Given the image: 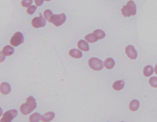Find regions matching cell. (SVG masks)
<instances>
[{"label": "cell", "instance_id": "cell-1", "mask_svg": "<svg viewBox=\"0 0 157 122\" xmlns=\"http://www.w3.org/2000/svg\"><path fill=\"white\" fill-rule=\"evenodd\" d=\"M36 108V99H34L32 96H30V97L27 98V101H26V103L21 104L20 107V111L23 115H27L32 112Z\"/></svg>", "mask_w": 157, "mask_h": 122}, {"label": "cell", "instance_id": "cell-2", "mask_svg": "<svg viewBox=\"0 0 157 122\" xmlns=\"http://www.w3.org/2000/svg\"><path fill=\"white\" fill-rule=\"evenodd\" d=\"M121 14L125 17H129L136 14V6L133 1H129L126 5L121 9Z\"/></svg>", "mask_w": 157, "mask_h": 122}, {"label": "cell", "instance_id": "cell-3", "mask_svg": "<svg viewBox=\"0 0 157 122\" xmlns=\"http://www.w3.org/2000/svg\"><path fill=\"white\" fill-rule=\"evenodd\" d=\"M89 67L95 71H100L103 68V61L97 58H91L89 60Z\"/></svg>", "mask_w": 157, "mask_h": 122}, {"label": "cell", "instance_id": "cell-4", "mask_svg": "<svg viewBox=\"0 0 157 122\" xmlns=\"http://www.w3.org/2000/svg\"><path fill=\"white\" fill-rule=\"evenodd\" d=\"M66 20V17L64 14H61L59 15H52L50 19V23H53L55 27H60L62 25Z\"/></svg>", "mask_w": 157, "mask_h": 122}, {"label": "cell", "instance_id": "cell-5", "mask_svg": "<svg viewBox=\"0 0 157 122\" xmlns=\"http://www.w3.org/2000/svg\"><path fill=\"white\" fill-rule=\"evenodd\" d=\"M24 42L23 34L20 32H15L10 40V44L13 46H18Z\"/></svg>", "mask_w": 157, "mask_h": 122}, {"label": "cell", "instance_id": "cell-6", "mask_svg": "<svg viewBox=\"0 0 157 122\" xmlns=\"http://www.w3.org/2000/svg\"><path fill=\"white\" fill-rule=\"evenodd\" d=\"M18 114V112L15 109H11L4 112L0 122H12V120Z\"/></svg>", "mask_w": 157, "mask_h": 122}, {"label": "cell", "instance_id": "cell-7", "mask_svg": "<svg viewBox=\"0 0 157 122\" xmlns=\"http://www.w3.org/2000/svg\"><path fill=\"white\" fill-rule=\"evenodd\" d=\"M32 25L34 28H39L45 27L46 25V19L44 18L42 14H39V17H35L32 20Z\"/></svg>", "mask_w": 157, "mask_h": 122}, {"label": "cell", "instance_id": "cell-8", "mask_svg": "<svg viewBox=\"0 0 157 122\" xmlns=\"http://www.w3.org/2000/svg\"><path fill=\"white\" fill-rule=\"evenodd\" d=\"M125 53L131 59H136L138 57V52L133 45H128L125 48Z\"/></svg>", "mask_w": 157, "mask_h": 122}, {"label": "cell", "instance_id": "cell-9", "mask_svg": "<svg viewBox=\"0 0 157 122\" xmlns=\"http://www.w3.org/2000/svg\"><path fill=\"white\" fill-rule=\"evenodd\" d=\"M0 90L3 95H7L11 92V88L10 84L7 82H3L0 86Z\"/></svg>", "mask_w": 157, "mask_h": 122}, {"label": "cell", "instance_id": "cell-10", "mask_svg": "<svg viewBox=\"0 0 157 122\" xmlns=\"http://www.w3.org/2000/svg\"><path fill=\"white\" fill-rule=\"evenodd\" d=\"M77 46L78 49H80L84 51H89L90 50V47L86 41L84 40H81L77 43Z\"/></svg>", "mask_w": 157, "mask_h": 122}, {"label": "cell", "instance_id": "cell-11", "mask_svg": "<svg viewBox=\"0 0 157 122\" xmlns=\"http://www.w3.org/2000/svg\"><path fill=\"white\" fill-rule=\"evenodd\" d=\"M55 114L52 112H47L46 114H44L41 117V120L43 122H49L54 119Z\"/></svg>", "mask_w": 157, "mask_h": 122}, {"label": "cell", "instance_id": "cell-12", "mask_svg": "<svg viewBox=\"0 0 157 122\" xmlns=\"http://www.w3.org/2000/svg\"><path fill=\"white\" fill-rule=\"evenodd\" d=\"M69 54L71 57L75 59H79L82 57V53L77 49H72L69 52Z\"/></svg>", "mask_w": 157, "mask_h": 122}, {"label": "cell", "instance_id": "cell-13", "mask_svg": "<svg viewBox=\"0 0 157 122\" xmlns=\"http://www.w3.org/2000/svg\"><path fill=\"white\" fill-rule=\"evenodd\" d=\"M2 53L4 56H9L14 53V49L9 45H6L3 48Z\"/></svg>", "mask_w": 157, "mask_h": 122}, {"label": "cell", "instance_id": "cell-14", "mask_svg": "<svg viewBox=\"0 0 157 122\" xmlns=\"http://www.w3.org/2000/svg\"><path fill=\"white\" fill-rule=\"evenodd\" d=\"M125 86V82L123 80H119L115 81L112 85V88L115 90H121L123 89Z\"/></svg>", "mask_w": 157, "mask_h": 122}, {"label": "cell", "instance_id": "cell-15", "mask_svg": "<svg viewBox=\"0 0 157 122\" xmlns=\"http://www.w3.org/2000/svg\"><path fill=\"white\" fill-rule=\"evenodd\" d=\"M139 102L137 99H133L129 103V109L132 111H136L139 107Z\"/></svg>", "mask_w": 157, "mask_h": 122}, {"label": "cell", "instance_id": "cell-16", "mask_svg": "<svg viewBox=\"0 0 157 122\" xmlns=\"http://www.w3.org/2000/svg\"><path fill=\"white\" fill-rule=\"evenodd\" d=\"M104 65L107 69H112L115 65V61L112 58L106 59L104 62Z\"/></svg>", "mask_w": 157, "mask_h": 122}, {"label": "cell", "instance_id": "cell-17", "mask_svg": "<svg viewBox=\"0 0 157 122\" xmlns=\"http://www.w3.org/2000/svg\"><path fill=\"white\" fill-rule=\"evenodd\" d=\"M154 73V68L152 67L151 65H147V66L145 67V68H144V71L143 73L144 75L146 77H149L151 76L152 74Z\"/></svg>", "mask_w": 157, "mask_h": 122}, {"label": "cell", "instance_id": "cell-18", "mask_svg": "<svg viewBox=\"0 0 157 122\" xmlns=\"http://www.w3.org/2000/svg\"><path fill=\"white\" fill-rule=\"evenodd\" d=\"M41 115L38 112H34L30 116V122H39L41 120Z\"/></svg>", "mask_w": 157, "mask_h": 122}, {"label": "cell", "instance_id": "cell-19", "mask_svg": "<svg viewBox=\"0 0 157 122\" xmlns=\"http://www.w3.org/2000/svg\"><path fill=\"white\" fill-rule=\"evenodd\" d=\"M85 39L87 42H88L89 43H95L98 40V38L96 37V36L93 33L87 35L85 37Z\"/></svg>", "mask_w": 157, "mask_h": 122}, {"label": "cell", "instance_id": "cell-20", "mask_svg": "<svg viewBox=\"0 0 157 122\" xmlns=\"http://www.w3.org/2000/svg\"><path fill=\"white\" fill-rule=\"evenodd\" d=\"M93 34L95 35L96 37L98 38V40H99V39H102L105 37L106 36L105 32H104L103 30H100V29H97L94 30Z\"/></svg>", "mask_w": 157, "mask_h": 122}, {"label": "cell", "instance_id": "cell-21", "mask_svg": "<svg viewBox=\"0 0 157 122\" xmlns=\"http://www.w3.org/2000/svg\"><path fill=\"white\" fill-rule=\"evenodd\" d=\"M52 15H53V14H52V12L49 9H47L44 12V18L48 21H49V22H50V19H51V17L52 16Z\"/></svg>", "mask_w": 157, "mask_h": 122}, {"label": "cell", "instance_id": "cell-22", "mask_svg": "<svg viewBox=\"0 0 157 122\" xmlns=\"http://www.w3.org/2000/svg\"><path fill=\"white\" fill-rule=\"evenodd\" d=\"M150 85L154 88H157V77H152L149 80Z\"/></svg>", "mask_w": 157, "mask_h": 122}, {"label": "cell", "instance_id": "cell-23", "mask_svg": "<svg viewBox=\"0 0 157 122\" xmlns=\"http://www.w3.org/2000/svg\"><path fill=\"white\" fill-rule=\"evenodd\" d=\"M33 0H22L21 3V6L24 7H28L32 5Z\"/></svg>", "mask_w": 157, "mask_h": 122}, {"label": "cell", "instance_id": "cell-24", "mask_svg": "<svg viewBox=\"0 0 157 122\" xmlns=\"http://www.w3.org/2000/svg\"><path fill=\"white\" fill-rule=\"evenodd\" d=\"M36 10V7L35 6L31 5L30 7H28L27 10V12L30 15H33L34 13L35 12Z\"/></svg>", "mask_w": 157, "mask_h": 122}, {"label": "cell", "instance_id": "cell-25", "mask_svg": "<svg viewBox=\"0 0 157 122\" xmlns=\"http://www.w3.org/2000/svg\"><path fill=\"white\" fill-rule=\"evenodd\" d=\"M44 1V0H34V3H35L36 6H41L42 5Z\"/></svg>", "mask_w": 157, "mask_h": 122}, {"label": "cell", "instance_id": "cell-26", "mask_svg": "<svg viewBox=\"0 0 157 122\" xmlns=\"http://www.w3.org/2000/svg\"><path fill=\"white\" fill-rule=\"evenodd\" d=\"M154 71H155V73L157 75V64L156 65V66L155 67V69H154Z\"/></svg>", "mask_w": 157, "mask_h": 122}, {"label": "cell", "instance_id": "cell-27", "mask_svg": "<svg viewBox=\"0 0 157 122\" xmlns=\"http://www.w3.org/2000/svg\"><path fill=\"white\" fill-rule=\"evenodd\" d=\"M45 1H51V0H45Z\"/></svg>", "mask_w": 157, "mask_h": 122}, {"label": "cell", "instance_id": "cell-28", "mask_svg": "<svg viewBox=\"0 0 157 122\" xmlns=\"http://www.w3.org/2000/svg\"><path fill=\"white\" fill-rule=\"evenodd\" d=\"M121 122H124V121H121Z\"/></svg>", "mask_w": 157, "mask_h": 122}]
</instances>
